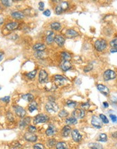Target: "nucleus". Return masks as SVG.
<instances>
[{
	"label": "nucleus",
	"instance_id": "1",
	"mask_svg": "<svg viewBox=\"0 0 117 149\" xmlns=\"http://www.w3.org/2000/svg\"><path fill=\"white\" fill-rule=\"evenodd\" d=\"M107 47V43L104 39H98L95 43V47L96 50L99 52L104 51Z\"/></svg>",
	"mask_w": 117,
	"mask_h": 149
},
{
	"label": "nucleus",
	"instance_id": "2",
	"mask_svg": "<svg viewBox=\"0 0 117 149\" xmlns=\"http://www.w3.org/2000/svg\"><path fill=\"white\" fill-rule=\"evenodd\" d=\"M49 119L48 116L43 114H39V115L35 116L33 119V122L35 124L42 123H45L47 122Z\"/></svg>",
	"mask_w": 117,
	"mask_h": 149
},
{
	"label": "nucleus",
	"instance_id": "3",
	"mask_svg": "<svg viewBox=\"0 0 117 149\" xmlns=\"http://www.w3.org/2000/svg\"><path fill=\"white\" fill-rule=\"evenodd\" d=\"M45 109L49 113H55L58 110L57 104L53 101H50L45 105Z\"/></svg>",
	"mask_w": 117,
	"mask_h": 149
},
{
	"label": "nucleus",
	"instance_id": "4",
	"mask_svg": "<svg viewBox=\"0 0 117 149\" xmlns=\"http://www.w3.org/2000/svg\"><path fill=\"white\" fill-rule=\"evenodd\" d=\"M103 77L105 81L112 80L116 78V72L112 70H107L104 72Z\"/></svg>",
	"mask_w": 117,
	"mask_h": 149
},
{
	"label": "nucleus",
	"instance_id": "5",
	"mask_svg": "<svg viewBox=\"0 0 117 149\" xmlns=\"http://www.w3.org/2000/svg\"><path fill=\"white\" fill-rule=\"evenodd\" d=\"M92 126H94L96 128H98V129H100L102 127V122L101 121L100 118H98L96 115L92 116Z\"/></svg>",
	"mask_w": 117,
	"mask_h": 149
},
{
	"label": "nucleus",
	"instance_id": "6",
	"mask_svg": "<svg viewBox=\"0 0 117 149\" xmlns=\"http://www.w3.org/2000/svg\"><path fill=\"white\" fill-rule=\"evenodd\" d=\"M14 110L15 111L16 114L19 117H24L26 115V111L25 110L22 108L20 106H18V105H16L14 107Z\"/></svg>",
	"mask_w": 117,
	"mask_h": 149
},
{
	"label": "nucleus",
	"instance_id": "7",
	"mask_svg": "<svg viewBox=\"0 0 117 149\" xmlns=\"http://www.w3.org/2000/svg\"><path fill=\"white\" fill-rule=\"evenodd\" d=\"M72 115H73V117H75V119H81V118H83L85 116V111L82 109H77L72 112Z\"/></svg>",
	"mask_w": 117,
	"mask_h": 149
},
{
	"label": "nucleus",
	"instance_id": "8",
	"mask_svg": "<svg viewBox=\"0 0 117 149\" xmlns=\"http://www.w3.org/2000/svg\"><path fill=\"white\" fill-rule=\"evenodd\" d=\"M60 68L64 71H67V70H70V68H72V64L70 62V61L63 60L62 62L60 63Z\"/></svg>",
	"mask_w": 117,
	"mask_h": 149
},
{
	"label": "nucleus",
	"instance_id": "9",
	"mask_svg": "<svg viewBox=\"0 0 117 149\" xmlns=\"http://www.w3.org/2000/svg\"><path fill=\"white\" fill-rule=\"evenodd\" d=\"M24 138H25L26 140L29 141V142H35L37 140V136L33 133L31 132H26L24 136Z\"/></svg>",
	"mask_w": 117,
	"mask_h": 149
},
{
	"label": "nucleus",
	"instance_id": "10",
	"mask_svg": "<svg viewBox=\"0 0 117 149\" xmlns=\"http://www.w3.org/2000/svg\"><path fill=\"white\" fill-rule=\"evenodd\" d=\"M72 137L73 140L76 142H79L82 140V136L81 135V134L79 133V130H72Z\"/></svg>",
	"mask_w": 117,
	"mask_h": 149
},
{
	"label": "nucleus",
	"instance_id": "11",
	"mask_svg": "<svg viewBox=\"0 0 117 149\" xmlns=\"http://www.w3.org/2000/svg\"><path fill=\"white\" fill-rule=\"evenodd\" d=\"M47 80V73L44 70H41L39 75V81L41 83H45Z\"/></svg>",
	"mask_w": 117,
	"mask_h": 149
},
{
	"label": "nucleus",
	"instance_id": "12",
	"mask_svg": "<svg viewBox=\"0 0 117 149\" xmlns=\"http://www.w3.org/2000/svg\"><path fill=\"white\" fill-rule=\"evenodd\" d=\"M54 41H55L56 43H57L60 47H62L63 46L65 43V39L60 35H56L54 37Z\"/></svg>",
	"mask_w": 117,
	"mask_h": 149
},
{
	"label": "nucleus",
	"instance_id": "13",
	"mask_svg": "<svg viewBox=\"0 0 117 149\" xmlns=\"http://www.w3.org/2000/svg\"><path fill=\"white\" fill-rule=\"evenodd\" d=\"M98 87V89L100 91L102 94H103L104 96H108L110 93V90L106 86H105V85H102V84H99L97 86Z\"/></svg>",
	"mask_w": 117,
	"mask_h": 149
},
{
	"label": "nucleus",
	"instance_id": "14",
	"mask_svg": "<svg viewBox=\"0 0 117 149\" xmlns=\"http://www.w3.org/2000/svg\"><path fill=\"white\" fill-rule=\"evenodd\" d=\"M54 80H55V82H56L59 85H63V84L67 81V79H66V77H63L62 75H59V74H56V75H55V77H54Z\"/></svg>",
	"mask_w": 117,
	"mask_h": 149
},
{
	"label": "nucleus",
	"instance_id": "15",
	"mask_svg": "<svg viewBox=\"0 0 117 149\" xmlns=\"http://www.w3.org/2000/svg\"><path fill=\"white\" fill-rule=\"evenodd\" d=\"M18 24H19L16 22H10V23H8L6 25V28L8 31H14V30L16 29L18 27Z\"/></svg>",
	"mask_w": 117,
	"mask_h": 149
},
{
	"label": "nucleus",
	"instance_id": "16",
	"mask_svg": "<svg viewBox=\"0 0 117 149\" xmlns=\"http://www.w3.org/2000/svg\"><path fill=\"white\" fill-rule=\"evenodd\" d=\"M66 35L68 38H73L79 35V33L73 29H68L66 31Z\"/></svg>",
	"mask_w": 117,
	"mask_h": 149
},
{
	"label": "nucleus",
	"instance_id": "17",
	"mask_svg": "<svg viewBox=\"0 0 117 149\" xmlns=\"http://www.w3.org/2000/svg\"><path fill=\"white\" fill-rule=\"evenodd\" d=\"M11 16L13 18L18 20L22 19L24 17V14L22 12H14L11 14Z\"/></svg>",
	"mask_w": 117,
	"mask_h": 149
},
{
	"label": "nucleus",
	"instance_id": "18",
	"mask_svg": "<svg viewBox=\"0 0 117 149\" xmlns=\"http://www.w3.org/2000/svg\"><path fill=\"white\" fill-rule=\"evenodd\" d=\"M70 133H71V128H70V126H64L62 130V136H64V137L68 136Z\"/></svg>",
	"mask_w": 117,
	"mask_h": 149
},
{
	"label": "nucleus",
	"instance_id": "19",
	"mask_svg": "<svg viewBox=\"0 0 117 149\" xmlns=\"http://www.w3.org/2000/svg\"><path fill=\"white\" fill-rule=\"evenodd\" d=\"M55 127L52 125L49 126V128H47V130H46V132H45V134L47 136H53L55 134Z\"/></svg>",
	"mask_w": 117,
	"mask_h": 149
},
{
	"label": "nucleus",
	"instance_id": "20",
	"mask_svg": "<svg viewBox=\"0 0 117 149\" xmlns=\"http://www.w3.org/2000/svg\"><path fill=\"white\" fill-rule=\"evenodd\" d=\"M33 48L37 52H43V50H45L46 47H45V45L42 44V43H37L33 47Z\"/></svg>",
	"mask_w": 117,
	"mask_h": 149
},
{
	"label": "nucleus",
	"instance_id": "21",
	"mask_svg": "<svg viewBox=\"0 0 117 149\" xmlns=\"http://www.w3.org/2000/svg\"><path fill=\"white\" fill-rule=\"evenodd\" d=\"M31 119L30 117H26V118H24V119H22V121H20L19 124V126L20 128H25L26 126H27L28 124L30 123Z\"/></svg>",
	"mask_w": 117,
	"mask_h": 149
},
{
	"label": "nucleus",
	"instance_id": "22",
	"mask_svg": "<svg viewBox=\"0 0 117 149\" xmlns=\"http://www.w3.org/2000/svg\"><path fill=\"white\" fill-rule=\"evenodd\" d=\"M22 98L26 101V102H33L34 100V96H33L32 94H24L22 96Z\"/></svg>",
	"mask_w": 117,
	"mask_h": 149
},
{
	"label": "nucleus",
	"instance_id": "23",
	"mask_svg": "<svg viewBox=\"0 0 117 149\" xmlns=\"http://www.w3.org/2000/svg\"><path fill=\"white\" fill-rule=\"evenodd\" d=\"M54 37H55L54 33L51 32L49 35H47V36L46 37V42L48 44H51V43L53 41V40H54Z\"/></svg>",
	"mask_w": 117,
	"mask_h": 149
},
{
	"label": "nucleus",
	"instance_id": "24",
	"mask_svg": "<svg viewBox=\"0 0 117 149\" xmlns=\"http://www.w3.org/2000/svg\"><path fill=\"white\" fill-rule=\"evenodd\" d=\"M88 146L91 149H103L102 145L98 143H90Z\"/></svg>",
	"mask_w": 117,
	"mask_h": 149
},
{
	"label": "nucleus",
	"instance_id": "25",
	"mask_svg": "<svg viewBox=\"0 0 117 149\" xmlns=\"http://www.w3.org/2000/svg\"><path fill=\"white\" fill-rule=\"evenodd\" d=\"M66 123L68 125H75L77 123V119L73 117H68L66 119Z\"/></svg>",
	"mask_w": 117,
	"mask_h": 149
},
{
	"label": "nucleus",
	"instance_id": "26",
	"mask_svg": "<svg viewBox=\"0 0 117 149\" xmlns=\"http://www.w3.org/2000/svg\"><path fill=\"white\" fill-rule=\"evenodd\" d=\"M37 109V103L35 101L31 102V103L28 106V111H30L31 113H32Z\"/></svg>",
	"mask_w": 117,
	"mask_h": 149
},
{
	"label": "nucleus",
	"instance_id": "27",
	"mask_svg": "<svg viewBox=\"0 0 117 149\" xmlns=\"http://www.w3.org/2000/svg\"><path fill=\"white\" fill-rule=\"evenodd\" d=\"M51 28L55 31H59L61 29V24L57 22H53L51 24Z\"/></svg>",
	"mask_w": 117,
	"mask_h": 149
},
{
	"label": "nucleus",
	"instance_id": "28",
	"mask_svg": "<svg viewBox=\"0 0 117 149\" xmlns=\"http://www.w3.org/2000/svg\"><path fill=\"white\" fill-rule=\"evenodd\" d=\"M107 140H108V138H107L106 134H104V133L100 134L97 138V140L99 142H106Z\"/></svg>",
	"mask_w": 117,
	"mask_h": 149
},
{
	"label": "nucleus",
	"instance_id": "29",
	"mask_svg": "<svg viewBox=\"0 0 117 149\" xmlns=\"http://www.w3.org/2000/svg\"><path fill=\"white\" fill-rule=\"evenodd\" d=\"M56 149H68V146L65 142H60L57 143L56 144Z\"/></svg>",
	"mask_w": 117,
	"mask_h": 149
},
{
	"label": "nucleus",
	"instance_id": "30",
	"mask_svg": "<svg viewBox=\"0 0 117 149\" xmlns=\"http://www.w3.org/2000/svg\"><path fill=\"white\" fill-rule=\"evenodd\" d=\"M61 56H62L63 60H68V61H69V60L71 59V58H72L70 54L68 53V52H62Z\"/></svg>",
	"mask_w": 117,
	"mask_h": 149
},
{
	"label": "nucleus",
	"instance_id": "31",
	"mask_svg": "<svg viewBox=\"0 0 117 149\" xmlns=\"http://www.w3.org/2000/svg\"><path fill=\"white\" fill-rule=\"evenodd\" d=\"M66 104L70 108H75V107H77V103L76 102H75V101H72V100H68L66 102Z\"/></svg>",
	"mask_w": 117,
	"mask_h": 149
},
{
	"label": "nucleus",
	"instance_id": "32",
	"mask_svg": "<svg viewBox=\"0 0 117 149\" xmlns=\"http://www.w3.org/2000/svg\"><path fill=\"white\" fill-rule=\"evenodd\" d=\"M100 117L101 121H102L103 123H109L108 119V118L106 117V115H104V114H100Z\"/></svg>",
	"mask_w": 117,
	"mask_h": 149
},
{
	"label": "nucleus",
	"instance_id": "33",
	"mask_svg": "<svg viewBox=\"0 0 117 149\" xmlns=\"http://www.w3.org/2000/svg\"><path fill=\"white\" fill-rule=\"evenodd\" d=\"M36 73H37V70H33V71H31V72H29L28 73H27V74H26V76H27L29 79H32L35 77Z\"/></svg>",
	"mask_w": 117,
	"mask_h": 149
},
{
	"label": "nucleus",
	"instance_id": "34",
	"mask_svg": "<svg viewBox=\"0 0 117 149\" xmlns=\"http://www.w3.org/2000/svg\"><path fill=\"white\" fill-rule=\"evenodd\" d=\"M59 5H60V7L62 8V9L63 10L64 12L68 8V3L67 2H62Z\"/></svg>",
	"mask_w": 117,
	"mask_h": 149
},
{
	"label": "nucleus",
	"instance_id": "35",
	"mask_svg": "<svg viewBox=\"0 0 117 149\" xmlns=\"http://www.w3.org/2000/svg\"><path fill=\"white\" fill-rule=\"evenodd\" d=\"M58 115H59V117H60L63 118V117H67L68 115V113L66 111H65V110H62V111H61L60 113H59Z\"/></svg>",
	"mask_w": 117,
	"mask_h": 149
},
{
	"label": "nucleus",
	"instance_id": "36",
	"mask_svg": "<svg viewBox=\"0 0 117 149\" xmlns=\"http://www.w3.org/2000/svg\"><path fill=\"white\" fill-rule=\"evenodd\" d=\"M81 107L82 109H85V110H88L89 108L90 107V105L89 104V102H85V103H83V104H81Z\"/></svg>",
	"mask_w": 117,
	"mask_h": 149
},
{
	"label": "nucleus",
	"instance_id": "37",
	"mask_svg": "<svg viewBox=\"0 0 117 149\" xmlns=\"http://www.w3.org/2000/svg\"><path fill=\"white\" fill-rule=\"evenodd\" d=\"M116 39H113V40L111 41L110 43L111 47H112V48H113V49H116Z\"/></svg>",
	"mask_w": 117,
	"mask_h": 149
},
{
	"label": "nucleus",
	"instance_id": "38",
	"mask_svg": "<svg viewBox=\"0 0 117 149\" xmlns=\"http://www.w3.org/2000/svg\"><path fill=\"white\" fill-rule=\"evenodd\" d=\"M2 4L6 7L10 6L11 5H12V3H11L10 1H8V0H2Z\"/></svg>",
	"mask_w": 117,
	"mask_h": 149
},
{
	"label": "nucleus",
	"instance_id": "39",
	"mask_svg": "<svg viewBox=\"0 0 117 149\" xmlns=\"http://www.w3.org/2000/svg\"><path fill=\"white\" fill-rule=\"evenodd\" d=\"M34 149H44V146L42 144H36L34 146Z\"/></svg>",
	"mask_w": 117,
	"mask_h": 149
},
{
	"label": "nucleus",
	"instance_id": "40",
	"mask_svg": "<svg viewBox=\"0 0 117 149\" xmlns=\"http://www.w3.org/2000/svg\"><path fill=\"white\" fill-rule=\"evenodd\" d=\"M7 118H8V119L9 121H14V117H13L12 114L11 113H8V114H7Z\"/></svg>",
	"mask_w": 117,
	"mask_h": 149
},
{
	"label": "nucleus",
	"instance_id": "41",
	"mask_svg": "<svg viewBox=\"0 0 117 149\" xmlns=\"http://www.w3.org/2000/svg\"><path fill=\"white\" fill-rule=\"evenodd\" d=\"M36 131V128L33 126H30L28 127V132L31 133H34Z\"/></svg>",
	"mask_w": 117,
	"mask_h": 149
},
{
	"label": "nucleus",
	"instance_id": "42",
	"mask_svg": "<svg viewBox=\"0 0 117 149\" xmlns=\"http://www.w3.org/2000/svg\"><path fill=\"white\" fill-rule=\"evenodd\" d=\"M93 69V66H92V64H90V65H88L87 66H86L85 68H84V71L85 72H89L90 70H92Z\"/></svg>",
	"mask_w": 117,
	"mask_h": 149
},
{
	"label": "nucleus",
	"instance_id": "43",
	"mask_svg": "<svg viewBox=\"0 0 117 149\" xmlns=\"http://www.w3.org/2000/svg\"><path fill=\"white\" fill-rule=\"evenodd\" d=\"M44 6H45V5H44V3L43 2H40L39 3V8L41 11H43L44 10Z\"/></svg>",
	"mask_w": 117,
	"mask_h": 149
},
{
	"label": "nucleus",
	"instance_id": "44",
	"mask_svg": "<svg viewBox=\"0 0 117 149\" xmlns=\"http://www.w3.org/2000/svg\"><path fill=\"white\" fill-rule=\"evenodd\" d=\"M1 100H2L3 102L8 103V102H10V96H6V97H4V98H2Z\"/></svg>",
	"mask_w": 117,
	"mask_h": 149
},
{
	"label": "nucleus",
	"instance_id": "45",
	"mask_svg": "<svg viewBox=\"0 0 117 149\" xmlns=\"http://www.w3.org/2000/svg\"><path fill=\"white\" fill-rule=\"evenodd\" d=\"M110 119H112V122H114V123H116L117 121V118H116V116L114 115H110Z\"/></svg>",
	"mask_w": 117,
	"mask_h": 149
},
{
	"label": "nucleus",
	"instance_id": "46",
	"mask_svg": "<svg viewBox=\"0 0 117 149\" xmlns=\"http://www.w3.org/2000/svg\"><path fill=\"white\" fill-rule=\"evenodd\" d=\"M55 140H53V139H51V140H49L48 141V144H49V146H53V145L55 144Z\"/></svg>",
	"mask_w": 117,
	"mask_h": 149
},
{
	"label": "nucleus",
	"instance_id": "47",
	"mask_svg": "<svg viewBox=\"0 0 117 149\" xmlns=\"http://www.w3.org/2000/svg\"><path fill=\"white\" fill-rule=\"evenodd\" d=\"M43 15H45L46 16H49L51 15V12L49 10H46L43 12Z\"/></svg>",
	"mask_w": 117,
	"mask_h": 149
},
{
	"label": "nucleus",
	"instance_id": "48",
	"mask_svg": "<svg viewBox=\"0 0 117 149\" xmlns=\"http://www.w3.org/2000/svg\"><path fill=\"white\" fill-rule=\"evenodd\" d=\"M103 105H104V107H105V108H107V107H108V103L106 102H103Z\"/></svg>",
	"mask_w": 117,
	"mask_h": 149
},
{
	"label": "nucleus",
	"instance_id": "49",
	"mask_svg": "<svg viewBox=\"0 0 117 149\" xmlns=\"http://www.w3.org/2000/svg\"><path fill=\"white\" fill-rule=\"evenodd\" d=\"M4 22V20L3 18H0V25H2Z\"/></svg>",
	"mask_w": 117,
	"mask_h": 149
},
{
	"label": "nucleus",
	"instance_id": "50",
	"mask_svg": "<svg viewBox=\"0 0 117 149\" xmlns=\"http://www.w3.org/2000/svg\"><path fill=\"white\" fill-rule=\"evenodd\" d=\"M116 51H117L116 49H113V48H112V49H111V52H112V53H114V52H116Z\"/></svg>",
	"mask_w": 117,
	"mask_h": 149
},
{
	"label": "nucleus",
	"instance_id": "51",
	"mask_svg": "<svg viewBox=\"0 0 117 149\" xmlns=\"http://www.w3.org/2000/svg\"><path fill=\"white\" fill-rule=\"evenodd\" d=\"M112 136L113 137H114V134H112ZM115 137L116 138V132H115Z\"/></svg>",
	"mask_w": 117,
	"mask_h": 149
},
{
	"label": "nucleus",
	"instance_id": "52",
	"mask_svg": "<svg viewBox=\"0 0 117 149\" xmlns=\"http://www.w3.org/2000/svg\"><path fill=\"white\" fill-rule=\"evenodd\" d=\"M0 89H1V87H0Z\"/></svg>",
	"mask_w": 117,
	"mask_h": 149
}]
</instances>
